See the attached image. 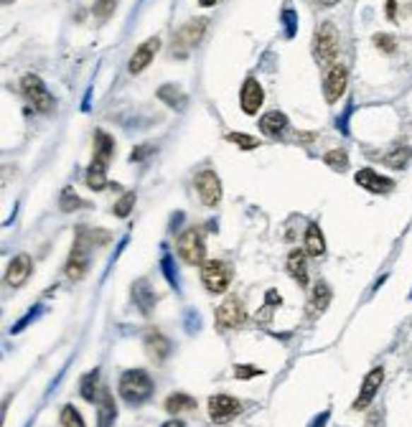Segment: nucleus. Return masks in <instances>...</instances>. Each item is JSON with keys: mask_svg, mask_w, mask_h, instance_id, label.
Returning <instances> with one entry per match:
<instances>
[{"mask_svg": "<svg viewBox=\"0 0 412 427\" xmlns=\"http://www.w3.org/2000/svg\"><path fill=\"white\" fill-rule=\"evenodd\" d=\"M117 392H120V397L127 404H143V402H148L153 395V379L148 376V371L130 369L120 376Z\"/></svg>", "mask_w": 412, "mask_h": 427, "instance_id": "nucleus-1", "label": "nucleus"}, {"mask_svg": "<svg viewBox=\"0 0 412 427\" xmlns=\"http://www.w3.org/2000/svg\"><path fill=\"white\" fill-rule=\"evenodd\" d=\"M313 54H316V61L324 69H331L334 61L339 56V33L334 23H321L316 31V39H313Z\"/></svg>", "mask_w": 412, "mask_h": 427, "instance_id": "nucleus-2", "label": "nucleus"}, {"mask_svg": "<svg viewBox=\"0 0 412 427\" xmlns=\"http://www.w3.org/2000/svg\"><path fill=\"white\" fill-rule=\"evenodd\" d=\"M201 282L209 293L219 295L224 293L232 282V267L222 260H206L201 265Z\"/></svg>", "mask_w": 412, "mask_h": 427, "instance_id": "nucleus-3", "label": "nucleus"}, {"mask_svg": "<svg viewBox=\"0 0 412 427\" xmlns=\"http://www.w3.org/2000/svg\"><path fill=\"white\" fill-rule=\"evenodd\" d=\"M247 323V311H245V303L235 295H229L222 306L216 308V328L222 331H235Z\"/></svg>", "mask_w": 412, "mask_h": 427, "instance_id": "nucleus-4", "label": "nucleus"}, {"mask_svg": "<svg viewBox=\"0 0 412 427\" xmlns=\"http://www.w3.org/2000/svg\"><path fill=\"white\" fill-rule=\"evenodd\" d=\"M20 90H23L25 100L33 104V109H38V112H44V115H49V112H54V97L46 92L44 82L36 77V74H25L23 79H20Z\"/></svg>", "mask_w": 412, "mask_h": 427, "instance_id": "nucleus-5", "label": "nucleus"}, {"mask_svg": "<svg viewBox=\"0 0 412 427\" xmlns=\"http://www.w3.org/2000/svg\"><path fill=\"white\" fill-rule=\"evenodd\" d=\"M176 249H178V255L184 257V262H189V265H204L206 244H204V234L199 229L181 231V234H178Z\"/></svg>", "mask_w": 412, "mask_h": 427, "instance_id": "nucleus-6", "label": "nucleus"}, {"mask_svg": "<svg viewBox=\"0 0 412 427\" xmlns=\"http://www.w3.org/2000/svg\"><path fill=\"white\" fill-rule=\"evenodd\" d=\"M196 191H199V198H201L204 206H216L222 201V181L216 176L214 171H201L196 173Z\"/></svg>", "mask_w": 412, "mask_h": 427, "instance_id": "nucleus-7", "label": "nucleus"}, {"mask_svg": "<svg viewBox=\"0 0 412 427\" xmlns=\"http://www.w3.org/2000/svg\"><path fill=\"white\" fill-rule=\"evenodd\" d=\"M346 84H349V71L346 66L334 64L331 69H326L324 77V92H326V102H339V97L346 92Z\"/></svg>", "mask_w": 412, "mask_h": 427, "instance_id": "nucleus-8", "label": "nucleus"}, {"mask_svg": "<svg viewBox=\"0 0 412 427\" xmlns=\"http://www.w3.org/2000/svg\"><path fill=\"white\" fill-rule=\"evenodd\" d=\"M240 412H242V404L235 399V397H229V395L209 397V417H211V422H219V425H224V422H229L232 417H237Z\"/></svg>", "mask_w": 412, "mask_h": 427, "instance_id": "nucleus-9", "label": "nucleus"}, {"mask_svg": "<svg viewBox=\"0 0 412 427\" xmlns=\"http://www.w3.org/2000/svg\"><path fill=\"white\" fill-rule=\"evenodd\" d=\"M382 382H384V369H382V366H377V369H372L367 376H364V384H362V389H359V397L354 399V404H351V407H354V409H367L369 404H372V399L377 397V392H379Z\"/></svg>", "mask_w": 412, "mask_h": 427, "instance_id": "nucleus-10", "label": "nucleus"}, {"mask_svg": "<svg viewBox=\"0 0 412 427\" xmlns=\"http://www.w3.org/2000/svg\"><path fill=\"white\" fill-rule=\"evenodd\" d=\"M206 26H209V20H206V18L189 20V23H186V26L176 33V39H173V49H176V46L181 49V52H186V49H194V46L201 41Z\"/></svg>", "mask_w": 412, "mask_h": 427, "instance_id": "nucleus-11", "label": "nucleus"}, {"mask_svg": "<svg viewBox=\"0 0 412 427\" xmlns=\"http://www.w3.org/2000/svg\"><path fill=\"white\" fill-rule=\"evenodd\" d=\"M87 267H89V249L84 244V236H79L76 244L71 247L69 262H66V277L69 280H82Z\"/></svg>", "mask_w": 412, "mask_h": 427, "instance_id": "nucleus-12", "label": "nucleus"}, {"mask_svg": "<svg viewBox=\"0 0 412 427\" xmlns=\"http://www.w3.org/2000/svg\"><path fill=\"white\" fill-rule=\"evenodd\" d=\"M354 181L362 188H367L369 193H389L394 188V181L392 179H387V176H379L377 171H372V168H362V171L356 173L354 176Z\"/></svg>", "mask_w": 412, "mask_h": 427, "instance_id": "nucleus-13", "label": "nucleus"}, {"mask_svg": "<svg viewBox=\"0 0 412 427\" xmlns=\"http://www.w3.org/2000/svg\"><path fill=\"white\" fill-rule=\"evenodd\" d=\"M160 49V39H148L143 41V44L135 49V54L130 56V64H127V69H130V74H140V71L146 69L148 64L153 61V56L158 54Z\"/></svg>", "mask_w": 412, "mask_h": 427, "instance_id": "nucleus-14", "label": "nucleus"}, {"mask_svg": "<svg viewBox=\"0 0 412 427\" xmlns=\"http://www.w3.org/2000/svg\"><path fill=\"white\" fill-rule=\"evenodd\" d=\"M262 87L257 79L249 77L247 82L242 84V95H240V102H242V109H245V115H257V109L262 107Z\"/></svg>", "mask_w": 412, "mask_h": 427, "instance_id": "nucleus-15", "label": "nucleus"}, {"mask_svg": "<svg viewBox=\"0 0 412 427\" xmlns=\"http://www.w3.org/2000/svg\"><path fill=\"white\" fill-rule=\"evenodd\" d=\"M33 270V262L28 255H18V257H13V262L8 265V272H6V280L8 285L13 287H20L25 280H28V275H31Z\"/></svg>", "mask_w": 412, "mask_h": 427, "instance_id": "nucleus-16", "label": "nucleus"}, {"mask_svg": "<svg viewBox=\"0 0 412 427\" xmlns=\"http://www.w3.org/2000/svg\"><path fill=\"white\" fill-rule=\"evenodd\" d=\"M288 272L300 287L308 285V255H305L303 249H293L290 255H288Z\"/></svg>", "mask_w": 412, "mask_h": 427, "instance_id": "nucleus-17", "label": "nucleus"}, {"mask_svg": "<svg viewBox=\"0 0 412 427\" xmlns=\"http://www.w3.org/2000/svg\"><path fill=\"white\" fill-rule=\"evenodd\" d=\"M146 351H148V356H151L153 361H163V359L171 354V341H168L163 333L151 331L146 336Z\"/></svg>", "mask_w": 412, "mask_h": 427, "instance_id": "nucleus-18", "label": "nucleus"}, {"mask_svg": "<svg viewBox=\"0 0 412 427\" xmlns=\"http://www.w3.org/2000/svg\"><path fill=\"white\" fill-rule=\"evenodd\" d=\"M97 414H100V427H112L114 417H117V404L114 397L110 395V389H102L100 399H97Z\"/></svg>", "mask_w": 412, "mask_h": 427, "instance_id": "nucleus-19", "label": "nucleus"}, {"mask_svg": "<svg viewBox=\"0 0 412 427\" xmlns=\"http://www.w3.org/2000/svg\"><path fill=\"white\" fill-rule=\"evenodd\" d=\"M329 303H331V287L326 285V282H316L311 300H308V315H311V318L321 315V313L326 311V306H329Z\"/></svg>", "mask_w": 412, "mask_h": 427, "instance_id": "nucleus-20", "label": "nucleus"}, {"mask_svg": "<svg viewBox=\"0 0 412 427\" xmlns=\"http://www.w3.org/2000/svg\"><path fill=\"white\" fill-rule=\"evenodd\" d=\"M112 153H114V140L105 133V130H97L95 133V163L107 166Z\"/></svg>", "mask_w": 412, "mask_h": 427, "instance_id": "nucleus-21", "label": "nucleus"}, {"mask_svg": "<svg viewBox=\"0 0 412 427\" xmlns=\"http://www.w3.org/2000/svg\"><path fill=\"white\" fill-rule=\"evenodd\" d=\"M191 409H196V399L184 395V392H173V395L165 399V412L173 414V417H178V414H184V412H191Z\"/></svg>", "mask_w": 412, "mask_h": 427, "instance_id": "nucleus-22", "label": "nucleus"}, {"mask_svg": "<svg viewBox=\"0 0 412 427\" xmlns=\"http://www.w3.org/2000/svg\"><path fill=\"white\" fill-rule=\"evenodd\" d=\"M305 252L311 257L326 255V239H324V231H321L318 224H311V227L305 229Z\"/></svg>", "mask_w": 412, "mask_h": 427, "instance_id": "nucleus-23", "label": "nucleus"}, {"mask_svg": "<svg viewBox=\"0 0 412 427\" xmlns=\"http://www.w3.org/2000/svg\"><path fill=\"white\" fill-rule=\"evenodd\" d=\"M286 125H288V117H286V112H267V115H262L260 117V130L265 135H270V138H275V135H280L283 130H286Z\"/></svg>", "mask_w": 412, "mask_h": 427, "instance_id": "nucleus-24", "label": "nucleus"}, {"mask_svg": "<svg viewBox=\"0 0 412 427\" xmlns=\"http://www.w3.org/2000/svg\"><path fill=\"white\" fill-rule=\"evenodd\" d=\"M87 186L92 191H102V188L107 186V166L92 160V166L87 168Z\"/></svg>", "mask_w": 412, "mask_h": 427, "instance_id": "nucleus-25", "label": "nucleus"}, {"mask_svg": "<svg viewBox=\"0 0 412 427\" xmlns=\"http://www.w3.org/2000/svg\"><path fill=\"white\" fill-rule=\"evenodd\" d=\"M97 384H100V371H89V374H84L82 379V387H79V392H82V399L84 402H92L95 404L100 397H97Z\"/></svg>", "mask_w": 412, "mask_h": 427, "instance_id": "nucleus-26", "label": "nucleus"}, {"mask_svg": "<svg viewBox=\"0 0 412 427\" xmlns=\"http://www.w3.org/2000/svg\"><path fill=\"white\" fill-rule=\"evenodd\" d=\"M133 293H135V303L140 306V311H143V313H151L153 303H155V295L151 293L148 282H146V280H140L138 285L133 287Z\"/></svg>", "mask_w": 412, "mask_h": 427, "instance_id": "nucleus-27", "label": "nucleus"}, {"mask_svg": "<svg viewBox=\"0 0 412 427\" xmlns=\"http://www.w3.org/2000/svg\"><path fill=\"white\" fill-rule=\"evenodd\" d=\"M158 97L163 100V102H168L173 109H184L186 107V97L181 95V90H176V87H171V84H165V87H160Z\"/></svg>", "mask_w": 412, "mask_h": 427, "instance_id": "nucleus-28", "label": "nucleus"}, {"mask_svg": "<svg viewBox=\"0 0 412 427\" xmlns=\"http://www.w3.org/2000/svg\"><path fill=\"white\" fill-rule=\"evenodd\" d=\"M410 160H412V150H410V148H397V150H392V153L384 155V163H387L389 168H394V171L405 168Z\"/></svg>", "mask_w": 412, "mask_h": 427, "instance_id": "nucleus-29", "label": "nucleus"}, {"mask_svg": "<svg viewBox=\"0 0 412 427\" xmlns=\"http://www.w3.org/2000/svg\"><path fill=\"white\" fill-rule=\"evenodd\" d=\"M61 425L64 427H87L82 420V414H79V409H76L74 404H66V407L61 409Z\"/></svg>", "mask_w": 412, "mask_h": 427, "instance_id": "nucleus-30", "label": "nucleus"}, {"mask_svg": "<svg viewBox=\"0 0 412 427\" xmlns=\"http://www.w3.org/2000/svg\"><path fill=\"white\" fill-rule=\"evenodd\" d=\"M326 163L334 171H346L349 168V155H346V150H329L326 153Z\"/></svg>", "mask_w": 412, "mask_h": 427, "instance_id": "nucleus-31", "label": "nucleus"}, {"mask_svg": "<svg viewBox=\"0 0 412 427\" xmlns=\"http://www.w3.org/2000/svg\"><path fill=\"white\" fill-rule=\"evenodd\" d=\"M135 206V193H125V196L120 198V201H117V204H114V217H120V219H125L127 214H130V209H133Z\"/></svg>", "mask_w": 412, "mask_h": 427, "instance_id": "nucleus-32", "label": "nucleus"}, {"mask_svg": "<svg viewBox=\"0 0 412 427\" xmlns=\"http://www.w3.org/2000/svg\"><path fill=\"white\" fill-rule=\"evenodd\" d=\"M61 211H71V209H79V206H84V201L79 196H76V191H71V188H66V191L61 193Z\"/></svg>", "mask_w": 412, "mask_h": 427, "instance_id": "nucleus-33", "label": "nucleus"}, {"mask_svg": "<svg viewBox=\"0 0 412 427\" xmlns=\"http://www.w3.org/2000/svg\"><path fill=\"white\" fill-rule=\"evenodd\" d=\"M227 140L235 143V145H240V148H245V150H252V148L260 145V143L254 140V138H249V135H245V133H229Z\"/></svg>", "mask_w": 412, "mask_h": 427, "instance_id": "nucleus-34", "label": "nucleus"}, {"mask_svg": "<svg viewBox=\"0 0 412 427\" xmlns=\"http://www.w3.org/2000/svg\"><path fill=\"white\" fill-rule=\"evenodd\" d=\"M114 8H117V0H97V3H95V16H97V18H107V16H112Z\"/></svg>", "mask_w": 412, "mask_h": 427, "instance_id": "nucleus-35", "label": "nucleus"}, {"mask_svg": "<svg viewBox=\"0 0 412 427\" xmlns=\"http://www.w3.org/2000/svg\"><path fill=\"white\" fill-rule=\"evenodd\" d=\"M375 46L379 49V52H384V54H392L394 49H397V44H394L392 36H384V33H377V36H375Z\"/></svg>", "mask_w": 412, "mask_h": 427, "instance_id": "nucleus-36", "label": "nucleus"}, {"mask_svg": "<svg viewBox=\"0 0 412 427\" xmlns=\"http://www.w3.org/2000/svg\"><path fill=\"white\" fill-rule=\"evenodd\" d=\"M262 369L257 366H247V363H237L235 366V376L237 379H252V376H260Z\"/></svg>", "mask_w": 412, "mask_h": 427, "instance_id": "nucleus-37", "label": "nucleus"}, {"mask_svg": "<svg viewBox=\"0 0 412 427\" xmlns=\"http://www.w3.org/2000/svg\"><path fill=\"white\" fill-rule=\"evenodd\" d=\"M283 23H286L288 39H290V36H295V31H298V20H295V13H293L290 8H288L286 13H283Z\"/></svg>", "mask_w": 412, "mask_h": 427, "instance_id": "nucleus-38", "label": "nucleus"}, {"mask_svg": "<svg viewBox=\"0 0 412 427\" xmlns=\"http://www.w3.org/2000/svg\"><path fill=\"white\" fill-rule=\"evenodd\" d=\"M163 270H165V277H168V282L176 287L178 285V282H176V270H173V262H171V257H168V255L163 257Z\"/></svg>", "mask_w": 412, "mask_h": 427, "instance_id": "nucleus-39", "label": "nucleus"}, {"mask_svg": "<svg viewBox=\"0 0 412 427\" xmlns=\"http://www.w3.org/2000/svg\"><path fill=\"white\" fill-rule=\"evenodd\" d=\"M326 422H329V412H321V414L316 417V420L311 422V427H324Z\"/></svg>", "mask_w": 412, "mask_h": 427, "instance_id": "nucleus-40", "label": "nucleus"}, {"mask_svg": "<svg viewBox=\"0 0 412 427\" xmlns=\"http://www.w3.org/2000/svg\"><path fill=\"white\" fill-rule=\"evenodd\" d=\"M387 16L394 18V0H387Z\"/></svg>", "mask_w": 412, "mask_h": 427, "instance_id": "nucleus-41", "label": "nucleus"}, {"mask_svg": "<svg viewBox=\"0 0 412 427\" xmlns=\"http://www.w3.org/2000/svg\"><path fill=\"white\" fill-rule=\"evenodd\" d=\"M163 427H184V422H181V420H168Z\"/></svg>", "mask_w": 412, "mask_h": 427, "instance_id": "nucleus-42", "label": "nucleus"}, {"mask_svg": "<svg viewBox=\"0 0 412 427\" xmlns=\"http://www.w3.org/2000/svg\"><path fill=\"white\" fill-rule=\"evenodd\" d=\"M199 3H201V6H204V8H209V6H214L216 0H199Z\"/></svg>", "mask_w": 412, "mask_h": 427, "instance_id": "nucleus-43", "label": "nucleus"}, {"mask_svg": "<svg viewBox=\"0 0 412 427\" xmlns=\"http://www.w3.org/2000/svg\"><path fill=\"white\" fill-rule=\"evenodd\" d=\"M334 3H339V0H321V6H334Z\"/></svg>", "mask_w": 412, "mask_h": 427, "instance_id": "nucleus-44", "label": "nucleus"}, {"mask_svg": "<svg viewBox=\"0 0 412 427\" xmlns=\"http://www.w3.org/2000/svg\"><path fill=\"white\" fill-rule=\"evenodd\" d=\"M11 3H13V0H3V6H11Z\"/></svg>", "mask_w": 412, "mask_h": 427, "instance_id": "nucleus-45", "label": "nucleus"}]
</instances>
